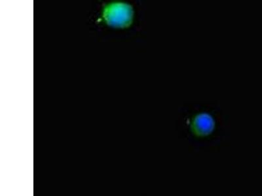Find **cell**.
Instances as JSON below:
<instances>
[{
    "mask_svg": "<svg viewBox=\"0 0 262 196\" xmlns=\"http://www.w3.org/2000/svg\"><path fill=\"white\" fill-rule=\"evenodd\" d=\"M191 128L194 134L198 136H207L214 130V119L209 113H201L196 114L191 124Z\"/></svg>",
    "mask_w": 262,
    "mask_h": 196,
    "instance_id": "7a4b0ae2",
    "label": "cell"
},
{
    "mask_svg": "<svg viewBox=\"0 0 262 196\" xmlns=\"http://www.w3.org/2000/svg\"><path fill=\"white\" fill-rule=\"evenodd\" d=\"M134 11L127 4L114 3L104 9L103 16L107 24L117 28L127 27L133 22Z\"/></svg>",
    "mask_w": 262,
    "mask_h": 196,
    "instance_id": "6da1fadb",
    "label": "cell"
}]
</instances>
